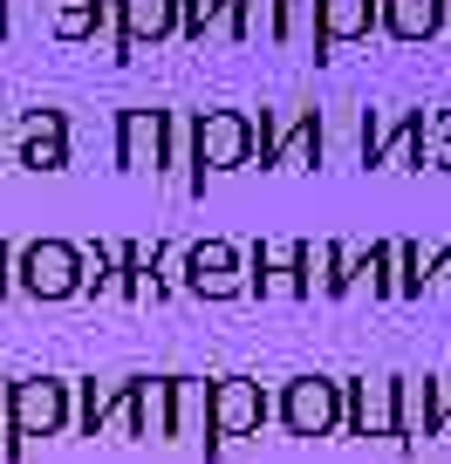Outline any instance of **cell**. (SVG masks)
<instances>
[{
    "label": "cell",
    "instance_id": "6da1fadb",
    "mask_svg": "<svg viewBox=\"0 0 451 464\" xmlns=\"http://www.w3.org/2000/svg\"><path fill=\"white\" fill-rule=\"evenodd\" d=\"M377 28V0H315V42H356Z\"/></svg>",
    "mask_w": 451,
    "mask_h": 464
},
{
    "label": "cell",
    "instance_id": "7a4b0ae2",
    "mask_svg": "<svg viewBox=\"0 0 451 464\" xmlns=\"http://www.w3.org/2000/svg\"><path fill=\"white\" fill-rule=\"evenodd\" d=\"M253 144H260V137H253L247 116H205V130H199V158L205 164H247Z\"/></svg>",
    "mask_w": 451,
    "mask_h": 464
},
{
    "label": "cell",
    "instance_id": "3957f363",
    "mask_svg": "<svg viewBox=\"0 0 451 464\" xmlns=\"http://www.w3.org/2000/svg\"><path fill=\"white\" fill-rule=\"evenodd\" d=\"M383 28L397 34V42H424V34H437V21H445V0H377Z\"/></svg>",
    "mask_w": 451,
    "mask_h": 464
},
{
    "label": "cell",
    "instance_id": "277c9868",
    "mask_svg": "<svg viewBox=\"0 0 451 464\" xmlns=\"http://www.w3.org/2000/svg\"><path fill=\"white\" fill-rule=\"evenodd\" d=\"M288 423L301 437H321L335 423V390H328V382H315V376L294 382V390H288Z\"/></svg>",
    "mask_w": 451,
    "mask_h": 464
},
{
    "label": "cell",
    "instance_id": "5b68a950",
    "mask_svg": "<svg viewBox=\"0 0 451 464\" xmlns=\"http://www.w3.org/2000/svg\"><path fill=\"white\" fill-rule=\"evenodd\" d=\"M219 423H226V430H253V423H260V396H253L247 382H226V390H219Z\"/></svg>",
    "mask_w": 451,
    "mask_h": 464
},
{
    "label": "cell",
    "instance_id": "8992f818",
    "mask_svg": "<svg viewBox=\"0 0 451 464\" xmlns=\"http://www.w3.org/2000/svg\"><path fill=\"white\" fill-rule=\"evenodd\" d=\"M280 34L308 42V34H315V0H280Z\"/></svg>",
    "mask_w": 451,
    "mask_h": 464
},
{
    "label": "cell",
    "instance_id": "52a82bcc",
    "mask_svg": "<svg viewBox=\"0 0 451 464\" xmlns=\"http://www.w3.org/2000/svg\"><path fill=\"white\" fill-rule=\"evenodd\" d=\"M445 437H451V417H445Z\"/></svg>",
    "mask_w": 451,
    "mask_h": 464
}]
</instances>
